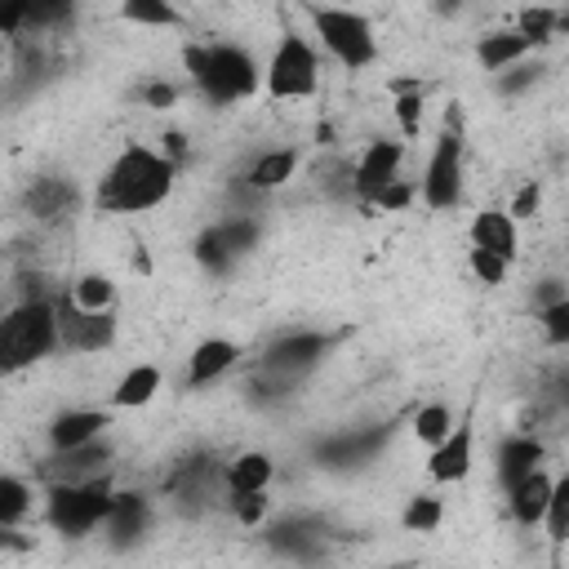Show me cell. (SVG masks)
Instances as JSON below:
<instances>
[{"label": "cell", "mask_w": 569, "mask_h": 569, "mask_svg": "<svg viewBox=\"0 0 569 569\" xmlns=\"http://www.w3.org/2000/svg\"><path fill=\"white\" fill-rule=\"evenodd\" d=\"M178 178V164L164 151H151L142 142H129L98 178L93 187V204L102 213H147L156 204L169 200Z\"/></svg>", "instance_id": "obj_1"}, {"label": "cell", "mask_w": 569, "mask_h": 569, "mask_svg": "<svg viewBox=\"0 0 569 569\" xmlns=\"http://www.w3.org/2000/svg\"><path fill=\"white\" fill-rule=\"evenodd\" d=\"M182 62L209 102H240L262 84V67L240 44H187Z\"/></svg>", "instance_id": "obj_2"}, {"label": "cell", "mask_w": 569, "mask_h": 569, "mask_svg": "<svg viewBox=\"0 0 569 569\" xmlns=\"http://www.w3.org/2000/svg\"><path fill=\"white\" fill-rule=\"evenodd\" d=\"M58 347V311L49 298H22L0 316V373H18Z\"/></svg>", "instance_id": "obj_3"}, {"label": "cell", "mask_w": 569, "mask_h": 569, "mask_svg": "<svg viewBox=\"0 0 569 569\" xmlns=\"http://www.w3.org/2000/svg\"><path fill=\"white\" fill-rule=\"evenodd\" d=\"M111 511V480L89 476V480H53L49 502H44V520L67 533V538H84L93 533Z\"/></svg>", "instance_id": "obj_4"}, {"label": "cell", "mask_w": 569, "mask_h": 569, "mask_svg": "<svg viewBox=\"0 0 569 569\" xmlns=\"http://www.w3.org/2000/svg\"><path fill=\"white\" fill-rule=\"evenodd\" d=\"M311 22H316V36L320 44L351 71L369 67L378 58V36H373V22L356 9H342V4H316L311 9Z\"/></svg>", "instance_id": "obj_5"}, {"label": "cell", "mask_w": 569, "mask_h": 569, "mask_svg": "<svg viewBox=\"0 0 569 569\" xmlns=\"http://www.w3.org/2000/svg\"><path fill=\"white\" fill-rule=\"evenodd\" d=\"M262 84H267V93H271L276 102L316 93V84H320V58H316L311 40L289 31V36L276 44L271 62L262 67Z\"/></svg>", "instance_id": "obj_6"}, {"label": "cell", "mask_w": 569, "mask_h": 569, "mask_svg": "<svg viewBox=\"0 0 569 569\" xmlns=\"http://www.w3.org/2000/svg\"><path fill=\"white\" fill-rule=\"evenodd\" d=\"M418 196L427 200V209H453L462 200V138H458V129H445L436 138Z\"/></svg>", "instance_id": "obj_7"}, {"label": "cell", "mask_w": 569, "mask_h": 569, "mask_svg": "<svg viewBox=\"0 0 569 569\" xmlns=\"http://www.w3.org/2000/svg\"><path fill=\"white\" fill-rule=\"evenodd\" d=\"M53 311H58V342L67 351L93 356L116 342V311H89V307H76L71 298L53 302Z\"/></svg>", "instance_id": "obj_8"}, {"label": "cell", "mask_w": 569, "mask_h": 569, "mask_svg": "<svg viewBox=\"0 0 569 569\" xmlns=\"http://www.w3.org/2000/svg\"><path fill=\"white\" fill-rule=\"evenodd\" d=\"M400 160H405V142H391V138H373L360 160L351 164V191L369 204L391 178H400Z\"/></svg>", "instance_id": "obj_9"}, {"label": "cell", "mask_w": 569, "mask_h": 569, "mask_svg": "<svg viewBox=\"0 0 569 569\" xmlns=\"http://www.w3.org/2000/svg\"><path fill=\"white\" fill-rule=\"evenodd\" d=\"M325 351H329V338H325V333H316V329H293V333H284V338H276V342L267 347L262 369L276 373V378H298V373H307L311 365H320Z\"/></svg>", "instance_id": "obj_10"}, {"label": "cell", "mask_w": 569, "mask_h": 569, "mask_svg": "<svg viewBox=\"0 0 569 569\" xmlns=\"http://www.w3.org/2000/svg\"><path fill=\"white\" fill-rule=\"evenodd\" d=\"M427 471H431V480H440V485L462 480V476L471 471V427H458V422H453L449 436L431 445Z\"/></svg>", "instance_id": "obj_11"}, {"label": "cell", "mask_w": 569, "mask_h": 569, "mask_svg": "<svg viewBox=\"0 0 569 569\" xmlns=\"http://www.w3.org/2000/svg\"><path fill=\"white\" fill-rule=\"evenodd\" d=\"M471 244H476V249H489V253H498V258L511 262V258L520 253L516 218L502 213V209H480V213L471 218Z\"/></svg>", "instance_id": "obj_12"}, {"label": "cell", "mask_w": 569, "mask_h": 569, "mask_svg": "<svg viewBox=\"0 0 569 569\" xmlns=\"http://www.w3.org/2000/svg\"><path fill=\"white\" fill-rule=\"evenodd\" d=\"M107 427H111V418L102 409H67V413H58L49 422V445H53V453L58 449H76V445L98 440Z\"/></svg>", "instance_id": "obj_13"}, {"label": "cell", "mask_w": 569, "mask_h": 569, "mask_svg": "<svg viewBox=\"0 0 569 569\" xmlns=\"http://www.w3.org/2000/svg\"><path fill=\"white\" fill-rule=\"evenodd\" d=\"M236 360H240V347H236L231 338H204V342L187 356V382H191V387H204V382L222 378Z\"/></svg>", "instance_id": "obj_14"}, {"label": "cell", "mask_w": 569, "mask_h": 569, "mask_svg": "<svg viewBox=\"0 0 569 569\" xmlns=\"http://www.w3.org/2000/svg\"><path fill=\"white\" fill-rule=\"evenodd\" d=\"M507 498H511V516L520 525H542V511H547V498H551V476L542 467H533L529 476L507 485Z\"/></svg>", "instance_id": "obj_15"}, {"label": "cell", "mask_w": 569, "mask_h": 569, "mask_svg": "<svg viewBox=\"0 0 569 569\" xmlns=\"http://www.w3.org/2000/svg\"><path fill=\"white\" fill-rule=\"evenodd\" d=\"M542 440L538 436H507L498 445V480L502 485H516L520 476H529L533 467H542Z\"/></svg>", "instance_id": "obj_16"}, {"label": "cell", "mask_w": 569, "mask_h": 569, "mask_svg": "<svg viewBox=\"0 0 569 569\" xmlns=\"http://www.w3.org/2000/svg\"><path fill=\"white\" fill-rule=\"evenodd\" d=\"M107 458H111V449H107L102 436H98V440H89V445L58 449L49 476H53V480H89V476H98V471L107 467Z\"/></svg>", "instance_id": "obj_17"}, {"label": "cell", "mask_w": 569, "mask_h": 569, "mask_svg": "<svg viewBox=\"0 0 569 569\" xmlns=\"http://www.w3.org/2000/svg\"><path fill=\"white\" fill-rule=\"evenodd\" d=\"M22 204H27L31 218L53 222V218H62V213L76 204V187L62 182V178H36V182L27 187V196H22Z\"/></svg>", "instance_id": "obj_18"}, {"label": "cell", "mask_w": 569, "mask_h": 569, "mask_svg": "<svg viewBox=\"0 0 569 569\" xmlns=\"http://www.w3.org/2000/svg\"><path fill=\"white\" fill-rule=\"evenodd\" d=\"M529 49H533V44H529L520 31H489V36H480V44H476V62H480L485 71H502V67H511V62H525Z\"/></svg>", "instance_id": "obj_19"}, {"label": "cell", "mask_w": 569, "mask_h": 569, "mask_svg": "<svg viewBox=\"0 0 569 569\" xmlns=\"http://www.w3.org/2000/svg\"><path fill=\"white\" fill-rule=\"evenodd\" d=\"M293 173H298V151L276 147V151H262V156L249 164L244 182H249L253 191H276V187H284Z\"/></svg>", "instance_id": "obj_20"}, {"label": "cell", "mask_w": 569, "mask_h": 569, "mask_svg": "<svg viewBox=\"0 0 569 569\" xmlns=\"http://www.w3.org/2000/svg\"><path fill=\"white\" fill-rule=\"evenodd\" d=\"M102 525L111 529V538H116L120 547L133 542V538L147 529V502H142V493H111V511H107Z\"/></svg>", "instance_id": "obj_21"}, {"label": "cell", "mask_w": 569, "mask_h": 569, "mask_svg": "<svg viewBox=\"0 0 569 569\" xmlns=\"http://www.w3.org/2000/svg\"><path fill=\"white\" fill-rule=\"evenodd\" d=\"M156 391H160V369H156V365H133V369L116 382L111 405H116V409H142V405L156 400Z\"/></svg>", "instance_id": "obj_22"}, {"label": "cell", "mask_w": 569, "mask_h": 569, "mask_svg": "<svg viewBox=\"0 0 569 569\" xmlns=\"http://www.w3.org/2000/svg\"><path fill=\"white\" fill-rule=\"evenodd\" d=\"M271 476H276V462L267 453L249 449V453H240V458L227 462V476L222 480H227V489H267Z\"/></svg>", "instance_id": "obj_23"}, {"label": "cell", "mask_w": 569, "mask_h": 569, "mask_svg": "<svg viewBox=\"0 0 569 569\" xmlns=\"http://www.w3.org/2000/svg\"><path fill=\"white\" fill-rule=\"evenodd\" d=\"M120 13L133 27H182V13L169 0H120Z\"/></svg>", "instance_id": "obj_24"}, {"label": "cell", "mask_w": 569, "mask_h": 569, "mask_svg": "<svg viewBox=\"0 0 569 569\" xmlns=\"http://www.w3.org/2000/svg\"><path fill=\"white\" fill-rule=\"evenodd\" d=\"M76 307H89V311H111L116 307V284L107 280V276H98V271H84L76 284H71V293H67Z\"/></svg>", "instance_id": "obj_25"}, {"label": "cell", "mask_w": 569, "mask_h": 569, "mask_svg": "<svg viewBox=\"0 0 569 569\" xmlns=\"http://www.w3.org/2000/svg\"><path fill=\"white\" fill-rule=\"evenodd\" d=\"M440 520H445V502H440L436 493H418V498H409L405 511H400V525H405L409 533H436Z\"/></svg>", "instance_id": "obj_26"}, {"label": "cell", "mask_w": 569, "mask_h": 569, "mask_svg": "<svg viewBox=\"0 0 569 569\" xmlns=\"http://www.w3.org/2000/svg\"><path fill=\"white\" fill-rule=\"evenodd\" d=\"M31 511V485L18 476H0V529L18 525Z\"/></svg>", "instance_id": "obj_27"}, {"label": "cell", "mask_w": 569, "mask_h": 569, "mask_svg": "<svg viewBox=\"0 0 569 569\" xmlns=\"http://www.w3.org/2000/svg\"><path fill=\"white\" fill-rule=\"evenodd\" d=\"M449 427H453V413H449V405H440V400H431V405H422V409L413 413V436H418L427 449H431L436 440H445Z\"/></svg>", "instance_id": "obj_28"}, {"label": "cell", "mask_w": 569, "mask_h": 569, "mask_svg": "<svg viewBox=\"0 0 569 569\" xmlns=\"http://www.w3.org/2000/svg\"><path fill=\"white\" fill-rule=\"evenodd\" d=\"M196 262H200L204 271H213V276H222V271L236 262V253L227 249V240H222V231H218V227L200 231V240H196Z\"/></svg>", "instance_id": "obj_29"}, {"label": "cell", "mask_w": 569, "mask_h": 569, "mask_svg": "<svg viewBox=\"0 0 569 569\" xmlns=\"http://www.w3.org/2000/svg\"><path fill=\"white\" fill-rule=\"evenodd\" d=\"M227 502L244 529H258L267 520V489H227Z\"/></svg>", "instance_id": "obj_30"}, {"label": "cell", "mask_w": 569, "mask_h": 569, "mask_svg": "<svg viewBox=\"0 0 569 569\" xmlns=\"http://www.w3.org/2000/svg\"><path fill=\"white\" fill-rule=\"evenodd\" d=\"M542 520H547L551 542H565L569 538V480H551V498H547Z\"/></svg>", "instance_id": "obj_31"}, {"label": "cell", "mask_w": 569, "mask_h": 569, "mask_svg": "<svg viewBox=\"0 0 569 569\" xmlns=\"http://www.w3.org/2000/svg\"><path fill=\"white\" fill-rule=\"evenodd\" d=\"M556 27H560V13L556 9H547V4H529L525 13H520V36L529 40V44H542V40H551L556 36Z\"/></svg>", "instance_id": "obj_32"}, {"label": "cell", "mask_w": 569, "mask_h": 569, "mask_svg": "<svg viewBox=\"0 0 569 569\" xmlns=\"http://www.w3.org/2000/svg\"><path fill=\"white\" fill-rule=\"evenodd\" d=\"M396 120H400V133L405 138H418V129H422V98H418V89L413 84H396Z\"/></svg>", "instance_id": "obj_33"}, {"label": "cell", "mask_w": 569, "mask_h": 569, "mask_svg": "<svg viewBox=\"0 0 569 569\" xmlns=\"http://www.w3.org/2000/svg\"><path fill=\"white\" fill-rule=\"evenodd\" d=\"M467 267H471V276H476L480 284H502L511 262H507V258H498V253H489V249H476V244H471Z\"/></svg>", "instance_id": "obj_34"}, {"label": "cell", "mask_w": 569, "mask_h": 569, "mask_svg": "<svg viewBox=\"0 0 569 569\" xmlns=\"http://www.w3.org/2000/svg\"><path fill=\"white\" fill-rule=\"evenodd\" d=\"M76 13V0H27V27H58Z\"/></svg>", "instance_id": "obj_35"}, {"label": "cell", "mask_w": 569, "mask_h": 569, "mask_svg": "<svg viewBox=\"0 0 569 569\" xmlns=\"http://www.w3.org/2000/svg\"><path fill=\"white\" fill-rule=\"evenodd\" d=\"M413 196H418V191H413L405 178H391V182H387L369 204H373V209H382V213H400V209H409V204H413Z\"/></svg>", "instance_id": "obj_36"}, {"label": "cell", "mask_w": 569, "mask_h": 569, "mask_svg": "<svg viewBox=\"0 0 569 569\" xmlns=\"http://www.w3.org/2000/svg\"><path fill=\"white\" fill-rule=\"evenodd\" d=\"M218 231H222V240L236 258L244 249H253V240H258V222H249V218H227V222H218Z\"/></svg>", "instance_id": "obj_37"}, {"label": "cell", "mask_w": 569, "mask_h": 569, "mask_svg": "<svg viewBox=\"0 0 569 569\" xmlns=\"http://www.w3.org/2000/svg\"><path fill=\"white\" fill-rule=\"evenodd\" d=\"M538 316H542V329H547V338H551L556 347H565V342H569V298L538 307Z\"/></svg>", "instance_id": "obj_38"}, {"label": "cell", "mask_w": 569, "mask_h": 569, "mask_svg": "<svg viewBox=\"0 0 569 569\" xmlns=\"http://www.w3.org/2000/svg\"><path fill=\"white\" fill-rule=\"evenodd\" d=\"M142 102H147L151 111H169V107L178 102V84H169V80H147V84H142Z\"/></svg>", "instance_id": "obj_39"}, {"label": "cell", "mask_w": 569, "mask_h": 569, "mask_svg": "<svg viewBox=\"0 0 569 569\" xmlns=\"http://www.w3.org/2000/svg\"><path fill=\"white\" fill-rule=\"evenodd\" d=\"M538 204H542V187L538 182H525L520 191H516V200H511V218H533L538 213Z\"/></svg>", "instance_id": "obj_40"}, {"label": "cell", "mask_w": 569, "mask_h": 569, "mask_svg": "<svg viewBox=\"0 0 569 569\" xmlns=\"http://www.w3.org/2000/svg\"><path fill=\"white\" fill-rule=\"evenodd\" d=\"M27 27V0H0V36H13Z\"/></svg>", "instance_id": "obj_41"}, {"label": "cell", "mask_w": 569, "mask_h": 569, "mask_svg": "<svg viewBox=\"0 0 569 569\" xmlns=\"http://www.w3.org/2000/svg\"><path fill=\"white\" fill-rule=\"evenodd\" d=\"M560 298H569V293H565V280H556V276H551V280H542V289H538V307L560 302Z\"/></svg>", "instance_id": "obj_42"}, {"label": "cell", "mask_w": 569, "mask_h": 569, "mask_svg": "<svg viewBox=\"0 0 569 569\" xmlns=\"http://www.w3.org/2000/svg\"><path fill=\"white\" fill-rule=\"evenodd\" d=\"M164 156L178 164V160L187 156V138H182V133H164Z\"/></svg>", "instance_id": "obj_43"}, {"label": "cell", "mask_w": 569, "mask_h": 569, "mask_svg": "<svg viewBox=\"0 0 569 569\" xmlns=\"http://www.w3.org/2000/svg\"><path fill=\"white\" fill-rule=\"evenodd\" d=\"M133 271H142V276L151 271V253H147V249H138V253H133Z\"/></svg>", "instance_id": "obj_44"}, {"label": "cell", "mask_w": 569, "mask_h": 569, "mask_svg": "<svg viewBox=\"0 0 569 569\" xmlns=\"http://www.w3.org/2000/svg\"><path fill=\"white\" fill-rule=\"evenodd\" d=\"M462 9V0H436V13H458Z\"/></svg>", "instance_id": "obj_45"}]
</instances>
